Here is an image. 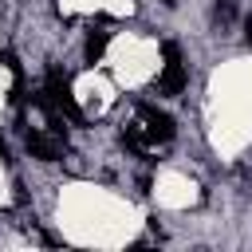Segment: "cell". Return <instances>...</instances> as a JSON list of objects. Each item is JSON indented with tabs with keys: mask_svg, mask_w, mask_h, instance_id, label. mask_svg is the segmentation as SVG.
Masks as SVG:
<instances>
[{
	"mask_svg": "<svg viewBox=\"0 0 252 252\" xmlns=\"http://www.w3.org/2000/svg\"><path fill=\"white\" fill-rule=\"evenodd\" d=\"M138 122H142V130H146L150 142H173V134H177L173 114L158 110L154 102H138Z\"/></svg>",
	"mask_w": 252,
	"mask_h": 252,
	"instance_id": "cell-3",
	"label": "cell"
},
{
	"mask_svg": "<svg viewBox=\"0 0 252 252\" xmlns=\"http://www.w3.org/2000/svg\"><path fill=\"white\" fill-rule=\"evenodd\" d=\"M165 8H177V0H165Z\"/></svg>",
	"mask_w": 252,
	"mask_h": 252,
	"instance_id": "cell-11",
	"label": "cell"
},
{
	"mask_svg": "<svg viewBox=\"0 0 252 252\" xmlns=\"http://www.w3.org/2000/svg\"><path fill=\"white\" fill-rule=\"evenodd\" d=\"M24 146H28V154L35 158V161H59L63 158V150H67V138L63 134H43V130H28L24 134Z\"/></svg>",
	"mask_w": 252,
	"mask_h": 252,
	"instance_id": "cell-4",
	"label": "cell"
},
{
	"mask_svg": "<svg viewBox=\"0 0 252 252\" xmlns=\"http://www.w3.org/2000/svg\"><path fill=\"white\" fill-rule=\"evenodd\" d=\"M213 20L228 24V20H232V4H228V0H217V4H213Z\"/></svg>",
	"mask_w": 252,
	"mask_h": 252,
	"instance_id": "cell-7",
	"label": "cell"
},
{
	"mask_svg": "<svg viewBox=\"0 0 252 252\" xmlns=\"http://www.w3.org/2000/svg\"><path fill=\"white\" fill-rule=\"evenodd\" d=\"M106 39H110V32H91V35H87L83 55H87L91 63H98V59H102V51H106Z\"/></svg>",
	"mask_w": 252,
	"mask_h": 252,
	"instance_id": "cell-6",
	"label": "cell"
},
{
	"mask_svg": "<svg viewBox=\"0 0 252 252\" xmlns=\"http://www.w3.org/2000/svg\"><path fill=\"white\" fill-rule=\"evenodd\" d=\"M0 161H8V142L0 138Z\"/></svg>",
	"mask_w": 252,
	"mask_h": 252,
	"instance_id": "cell-10",
	"label": "cell"
},
{
	"mask_svg": "<svg viewBox=\"0 0 252 252\" xmlns=\"http://www.w3.org/2000/svg\"><path fill=\"white\" fill-rule=\"evenodd\" d=\"M118 142H122V150H126V154H134V158H142V161H154V158H150V142H146L142 122L122 126V130H118Z\"/></svg>",
	"mask_w": 252,
	"mask_h": 252,
	"instance_id": "cell-5",
	"label": "cell"
},
{
	"mask_svg": "<svg viewBox=\"0 0 252 252\" xmlns=\"http://www.w3.org/2000/svg\"><path fill=\"white\" fill-rule=\"evenodd\" d=\"M244 39H248V47H252V16L244 20Z\"/></svg>",
	"mask_w": 252,
	"mask_h": 252,
	"instance_id": "cell-9",
	"label": "cell"
},
{
	"mask_svg": "<svg viewBox=\"0 0 252 252\" xmlns=\"http://www.w3.org/2000/svg\"><path fill=\"white\" fill-rule=\"evenodd\" d=\"M0 63H4V67H8L16 79H20V59H16V51H0Z\"/></svg>",
	"mask_w": 252,
	"mask_h": 252,
	"instance_id": "cell-8",
	"label": "cell"
},
{
	"mask_svg": "<svg viewBox=\"0 0 252 252\" xmlns=\"http://www.w3.org/2000/svg\"><path fill=\"white\" fill-rule=\"evenodd\" d=\"M161 59H165V67H161V75H158V91H161V94H181L185 83H189L185 63H181V47H177L173 39H165V43H161Z\"/></svg>",
	"mask_w": 252,
	"mask_h": 252,
	"instance_id": "cell-2",
	"label": "cell"
},
{
	"mask_svg": "<svg viewBox=\"0 0 252 252\" xmlns=\"http://www.w3.org/2000/svg\"><path fill=\"white\" fill-rule=\"evenodd\" d=\"M43 94L55 102V110H59L67 122H83V110H79V102H75V94H71V79H67L59 67L47 71V79H43Z\"/></svg>",
	"mask_w": 252,
	"mask_h": 252,
	"instance_id": "cell-1",
	"label": "cell"
}]
</instances>
